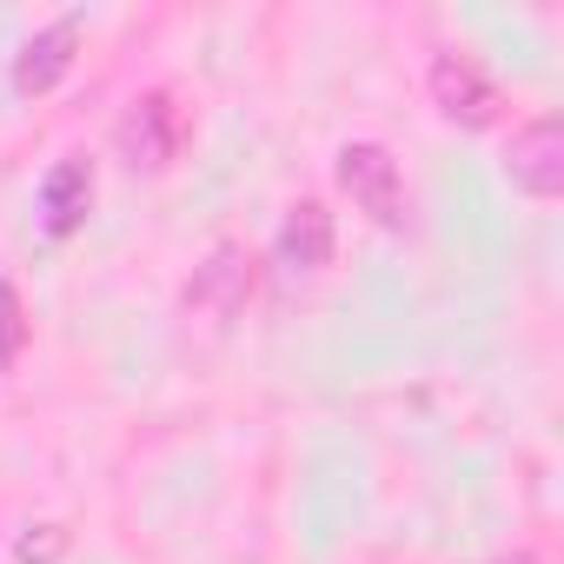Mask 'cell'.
<instances>
[{"instance_id":"obj_1","label":"cell","mask_w":564,"mask_h":564,"mask_svg":"<svg viewBox=\"0 0 564 564\" xmlns=\"http://www.w3.org/2000/svg\"><path fill=\"white\" fill-rule=\"evenodd\" d=\"M339 186L352 193V206L372 226H405V180H399V160L379 140H352L339 153Z\"/></svg>"},{"instance_id":"obj_2","label":"cell","mask_w":564,"mask_h":564,"mask_svg":"<svg viewBox=\"0 0 564 564\" xmlns=\"http://www.w3.org/2000/svg\"><path fill=\"white\" fill-rule=\"evenodd\" d=\"M505 173H511L518 193H531V199H557V193H564V133H557V120H531L524 133H511Z\"/></svg>"},{"instance_id":"obj_3","label":"cell","mask_w":564,"mask_h":564,"mask_svg":"<svg viewBox=\"0 0 564 564\" xmlns=\"http://www.w3.org/2000/svg\"><path fill=\"white\" fill-rule=\"evenodd\" d=\"M432 100H438V113L445 120H458V127H491L498 120V87L478 74V61H465V54H438L432 61Z\"/></svg>"},{"instance_id":"obj_4","label":"cell","mask_w":564,"mask_h":564,"mask_svg":"<svg viewBox=\"0 0 564 564\" xmlns=\"http://www.w3.org/2000/svg\"><path fill=\"white\" fill-rule=\"evenodd\" d=\"M120 153H127V166L160 173V166L180 153V107H173L166 94L133 100V107H127V120H120Z\"/></svg>"},{"instance_id":"obj_5","label":"cell","mask_w":564,"mask_h":564,"mask_svg":"<svg viewBox=\"0 0 564 564\" xmlns=\"http://www.w3.org/2000/svg\"><path fill=\"white\" fill-rule=\"evenodd\" d=\"M252 293V259L239 246H219L199 272H193V286H186V306L193 313H213V319H232Z\"/></svg>"},{"instance_id":"obj_6","label":"cell","mask_w":564,"mask_h":564,"mask_svg":"<svg viewBox=\"0 0 564 564\" xmlns=\"http://www.w3.org/2000/svg\"><path fill=\"white\" fill-rule=\"evenodd\" d=\"M279 272L286 279H306V272H319L326 259H333V213L319 206V199H300L293 213H286V226H279Z\"/></svg>"},{"instance_id":"obj_7","label":"cell","mask_w":564,"mask_h":564,"mask_svg":"<svg viewBox=\"0 0 564 564\" xmlns=\"http://www.w3.org/2000/svg\"><path fill=\"white\" fill-rule=\"evenodd\" d=\"M74 47H80V21H74V14L54 21V28H41V34L21 47V61H14V94H47V87L74 67Z\"/></svg>"},{"instance_id":"obj_8","label":"cell","mask_w":564,"mask_h":564,"mask_svg":"<svg viewBox=\"0 0 564 564\" xmlns=\"http://www.w3.org/2000/svg\"><path fill=\"white\" fill-rule=\"evenodd\" d=\"M87 199H94L87 160H61V166L47 173V186H41V226H47L54 239H67V232L87 219Z\"/></svg>"},{"instance_id":"obj_9","label":"cell","mask_w":564,"mask_h":564,"mask_svg":"<svg viewBox=\"0 0 564 564\" xmlns=\"http://www.w3.org/2000/svg\"><path fill=\"white\" fill-rule=\"evenodd\" d=\"M21 300H14V286H8V279H0V359H14L21 352Z\"/></svg>"},{"instance_id":"obj_10","label":"cell","mask_w":564,"mask_h":564,"mask_svg":"<svg viewBox=\"0 0 564 564\" xmlns=\"http://www.w3.org/2000/svg\"><path fill=\"white\" fill-rule=\"evenodd\" d=\"M511 564H531V557H511Z\"/></svg>"}]
</instances>
